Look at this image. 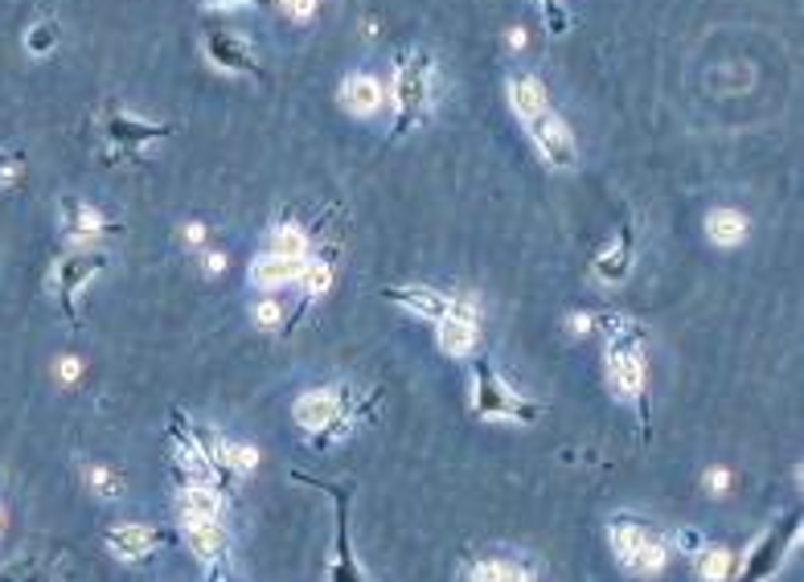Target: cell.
Segmentation results:
<instances>
[{
  "instance_id": "18",
  "label": "cell",
  "mask_w": 804,
  "mask_h": 582,
  "mask_svg": "<svg viewBox=\"0 0 804 582\" xmlns=\"http://www.w3.org/2000/svg\"><path fill=\"white\" fill-rule=\"evenodd\" d=\"M161 545V533L149 526H115L107 529V549H112L119 562H140L149 558L152 549Z\"/></svg>"
},
{
  "instance_id": "25",
  "label": "cell",
  "mask_w": 804,
  "mask_h": 582,
  "mask_svg": "<svg viewBox=\"0 0 804 582\" xmlns=\"http://www.w3.org/2000/svg\"><path fill=\"white\" fill-rule=\"evenodd\" d=\"M468 582H529V570L518 562H476L472 566V574H468Z\"/></svg>"
},
{
  "instance_id": "4",
  "label": "cell",
  "mask_w": 804,
  "mask_h": 582,
  "mask_svg": "<svg viewBox=\"0 0 804 582\" xmlns=\"http://www.w3.org/2000/svg\"><path fill=\"white\" fill-rule=\"evenodd\" d=\"M612 549H616L620 566H628L633 574H656L665 566V545L649 526L640 521H616L612 526Z\"/></svg>"
},
{
  "instance_id": "2",
  "label": "cell",
  "mask_w": 804,
  "mask_h": 582,
  "mask_svg": "<svg viewBox=\"0 0 804 582\" xmlns=\"http://www.w3.org/2000/svg\"><path fill=\"white\" fill-rule=\"evenodd\" d=\"M431 103V54H407L394 66V132L391 140L407 135L423 119Z\"/></svg>"
},
{
  "instance_id": "29",
  "label": "cell",
  "mask_w": 804,
  "mask_h": 582,
  "mask_svg": "<svg viewBox=\"0 0 804 582\" xmlns=\"http://www.w3.org/2000/svg\"><path fill=\"white\" fill-rule=\"evenodd\" d=\"M299 283H304L308 300H317V296H324V292H329V283H333V267H329V263H304V271H299Z\"/></svg>"
},
{
  "instance_id": "12",
  "label": "cell",
  "mask_w": 804,
  "mask_h": 582,
  "mask_svg": "<svg viewBox=\"0 0 804 582\" xmlns=\"http://www.w3.org/2000/svg\"><path fill=\"white\" fill-rule=\"evenodd\" d=\"M292 418L299 423V431H329L333 423H341V395L337 390H308V395L296 398Z\"/></svg>"
},
{
  "instance_id": "28",
  "label": "cell",
  "mask_w": 804,
  "mask_h": 582,
  "mask_svg": "<svg viewBox=\"0 0 804 582\" xmlns=\"http://www.w3.org/2000/svg\"><path fill=\"white\" fill-rule=\"evenodd\" d=\"M58 38H62V29H58V21H38V25H34V29H29V34H25V50H29V54H50V50H54V46H58Z\"/></svg>"
},
{
  "instance_id": "36",
  "label": "cell",
  "mask_w": 804,
  "mask_h": 582,
  "mask_svg": "<svg viewBox=\"0 0 804 582\" xmlns=\"http://www.w3.org/2000/svg\"><path fill=\"white\" fill-rule=\"evenodd\" d=\"M202 238H206V225H202V222H189L186 225V243H202Z\"/></svg>"
},
{
  "instance_id": "38",
  "label": "cell",
  "mask_w": 804,
  "mask_h": 582,
  "mask_svg": "<svg viewBox=\"0 0 804 582\" xmlns=\"http://www.w3.org/2000/svg\"><path fill=\"white\" fill-rule=\"evenodd\" d=\"M0 533H4V513H0Z\"/></svg>"
},
{
  "instance_id": "8",
  "label": "cell",
  "mask_w": 804,
  "mask_h": 582,
  "mask_svg": "<svg viewBox=\"0 0 804 582\" xmlns=\"http://www.w3.org/2000/svg\"><path fill=\"white\" fill-rule=\"evenodd\" d=\"M439 324V349L448 358H468L481 340V324H476V303L472 300H451V312Z\"/></svg>"
},
{
  "instance_id": "23",
  "label": "cell",
  "mask_w": 804,
  "mask_h": 582,
  "mask_svg": "<svg viewBox=\"0 0 804 582\" xmlns=\"http://www.w3.org/2000/svg\"><path fill=\"white\" fill-rule=\"evenodd\" d=\"M267 250H271V255H283V259H308V234H304L296 222L271 225Z\"/></svg>"
},
{
  "instance_id": "15",
  "label": "cell",
  "mask_w": 804,
  "mask_h": 582,
  "mask_svg": "<svg viewBox=\"0 0 804 582\" xmlns=\"http://www.w3.org/2000/svg\"><path fill=\"white\" fill-rule=\"evenodd\" d=\"M304 263L308 259H283V255H259V259H251V267H246V280L255 283V287H263V292H276V287H288V283L299 280V271H304Z\"/></svg>"
},
{
  "instance_id": "3",
  "label": "cell",
  "mask_w": 804,
  "mask_h": 582,
  "mask_svg": "<svg viewBox=\"0 0 804 582\" xmlns=\"http://www.w3.org/2000/svg\"><path fill=\"white\" fill-rule=\"evenodd\" d=\"M796 542H801V513H788L748 549L739 566V582H767L788 562V549H796Z\"/></svg>"
},
{
  "instance_id": "37",
  "label": "cell",
  "mask_w": 804,
  "mask_h": 582,
  "mask_svg": "<svg viewBox=\"0 0 804 582\" xmlns=\"http://www.w3.org/2000/svg\"><path fill=\"white\" fill-rule=\"evenodd\" d=\"M58 374H62V381H75V377H78V361H75V358H66V361H62V370H58Z\"/></svg>"
},
{
  "instance_id": "19",
  "label": "cell",
  "mask_w": 804,
  "mask_h": 582,
  "mask_svg": "<svg viewBox=\"0 0 804 582\" xmlns=\"http://www.w3.org/2000/svg\"><path fill=\"white\" fill-rule=\"evenodd\" d=\"M506 91H509V107H513V115H518L522 124H529L534 115H543L546 107H550L546 82L538 75H513Z\"/></svg>"
},
{
  "instance_id": "35",
  "label": "cell",
  "mask_w": 804,
  "mask_h": 582,
  "mask_svg": "<svg viewBox=\"0 0 804 582\" xmlns=\"http://www.w3.org/2000/svg\"><path fill=\"white\" fill-rule=\"evenodd\" d=\"M571 333H575V337H587V333H591V316H571Z\"/></svg>"
},
{
  "instance_id": "7",
  "label": "cell",
  "mask_w": 804,
  "mask_h": 582,
  "mask_svg": "<svg viewBox=\"0 0 804 582\" xmlns=\"http://www.w3.org/2000/svg\"><path fill=\"white\" fill-rule=\"evenodd\" d=\"M107 267V259L103 255H91V250H78V255H66V259H58L54 267V296L58 303H62V312L75 320V300L91 287V280Z\"/></svg>"
},
{
  "instance_id": "5",
  "label": "cell",
  "mask_w": 804,
  "mask_h": 582,
  "mask_svg": "<svg viewBox=\"0 0 804 582\" xmlns=\"http://www.w3.org/2000/svg\"><path fill=\"white\" fill-rule=\"evenodd\" d=\"M608 381L620 402H636L640 418L649 423V381H645V358L636 345H608Z\"/></svg>"
},
{
  "instance_id": "32",
  "label": "cell",
  "mask_w": 804,
  "mask_h": 582,
  "mask_svg": "<svg viewBox=\"0 0 804 582\" xmlns=\"http://www.w3.org/2000/svg\"><path fill=\"white\" fill-rule=\"evenodd\" d=\"M706 489H711V492H727V468H711V471H706Z\"/></svg>"
},
{
  "instance_id": "27",
  "label": "cell",
  "mask_w": 804,
  "mask_h": 582,
  "mask_svg": "<svg viewBox=\"0 0 804 582\" xmlns=\"http://www.w3.org/2000/svg\"><path fill=\"white\" fill-rule=\"evenodd\" d=\"M87 484H91V492L94 496H103V501L124 496V476L115 468H107V464H91V468H87Z\"/></svg>"
},
{
  "instance_id": "1",
  "label": "cell",
  "mask_w": 804,
  "mask_h": 582,
  "mask_svg": "<svg viewBox=\"0 0 804 582\" xmlns=\"http://www.w3.org/2000/svg\"><path fill=\"white\" fill-rule=\"evenodd\" d=\"M472 411L481 418H501V423H534L543 414V406L518 395L488 361H481L476 374H472Z\"/></svg>"
},
{
  "instance_id": "30",
  "label": "cell",
  "mask_w": 804,
  "mask_h": 582,
  "mask_svg": "<svg viewBox=\"0 0 804 582\" xmlns=\"http://www.w3.org/2000/svg\"><path fill=\"white\" fill-rule=\"evenodd\" d=\"M251 316H255V324H259V328L276 333V328L283 324V308L276 300H259L255 308H251Z\"/></svg>"
},
{
  "instance_id": "24",
  "label": "cell",
  "mask_w": 804,
  "mask_h": 582,
  "mask_svg": "<svg viewBox=\"0 0 804 582\" xmlns=\"http://www.w3.org/2000/svg\"><path fill=\"white\" fill-rule=\"evenodd\" d=\"M66 222H71V234H75V238H87V243L107 230V222L99 218V209L82 206V202H66Z\"/></svg>"
},
{
  "instance_id": "14",
  "label": "cell",
  "mask_w": 804,
  "mask_h": 582,
  "mask_svg": "<svg viewBox=\"0 0 804 582\" xmlns=\"http://www.w3.org/2000/svg\"><path fill=\"white\" fill-rule=\"evenodd\" d=\"M103 128H107V135H112L115 144H124V148H140V144H149V140H169L173 135L169 124H149V119H136V115H128V112H112L103 119Z\"/></svg>"
},
{
  "instance_id": "21",
  "label": "cell",
  "mask_w": 804,
  "mask_h": 582,
  "mask_svg": "<svg viewBox=\"0 0 804 582\" xmlns=\"http://www.w3.org/2000/svg\"><path fill=\"white\" fill-rule=\"evenodd\" d=\"M181 517H206V521H218V517H222V492H214V484L186 480V489H181Z\"/></svg>"
},
{
  "instance_id": "26",
  "label": "cell",
  "mask_w": 804,
  "mask_h": 582,
  "mask_svg": "<svg viewBox=\"0 0 804 582\" xmlns=\"http://www.w3.org/2000/svg\"><path fill=\"white\" fill-rule=\"evenodd\" d=\"M730 562H735V554H730V549H723V545L698 549V574H702L706 582L730 579Z\"/></svg>"
},
{
  "instance_id": "13",
  "label": "cell",
  "mask_w": 804,
  "mask_h": 582,
  "mask_svg": "<svg viewBox=\"0 0 804 582\" xmlns=\"http://www.w3.org/2000/svg\"><path fill=\"white\" fill-rule=\"evenodd\" d=\"M382 296L391 303H398V308H407L411 316H423V320H444L451 312L448 296L435 292V287H427V283H419V287H386Z\"/></svg>"
},
{
  "instance_id": "20",
  "label": "cell",
  "mask_w": 804,
  "mask_h": 582,
  "mask_svg": "<svg viewBox=\"0 0 804 582\" xmlns=\"http://www.w3.org/2000/svg\"><path fill=\"white\" fill-rule=\"evenodd\" d=\"M633 271V230H620V238L612 246H603V255L596 259V280L599 283H620Z\"/></svg>"
},
{
  "instance_id": "9",
  "label": "cell",
  "mask_w": 804,
  "mask_h": 582,
  "mask_svg": "<svg viewBox=\"0 0 804 582\" xmlns=\"http://www.w3.org/2000/svg\"><path fill=\"white\" fill-rule=\"evenodd\" d=\"M206 57L218 66V70H226V75H251V78H263V66L259 57L251 54V46L246 41H239L234 34H222V29H214V34H206Z\"/></svg>"
},
{
  "instance_id": "17",
  "label": "cell",
  "mask_w": 804,
  "mask_h": 582,
  "mask_svg": "<svg viewBox=\"0 0 804 582\" xmlns=\"http://www.w3.org/2000/svg\"><path fill=\"white\" fill-rule=\"evenodd\" d=\"M181 529H186L189 549H193L202 562H218L226 549H230V538H226L222 521H206V517H181Z\"/></svg>"
},
{
  "instance_id": "22",
  "label": "cell",
  "mask_w": 804,
  "mask_h": 582,
  "mask_svg": "<svg viewBox=\"0 0 804 582\" xmlns=\"http://www.w3.org/2000/svg\"><path fill=\"white\" fill-rule=\"evenodd\" d=\"M706 234L714 246H739L748 238V218L739 209H714L706 218Z\"/></svg>"
},
{
  "instance_id": "11",
  "label": "cell",
  "mask_w": 804,
  "mask_h": 582,
  "mask_svg": "<svg viewBox=\"0 0 804 582\" xmlns=\"http://www.w3.org/2000/svg\"><path fill=\"white\" fill-rule=\"evenodd\" d=\"M324 492L337 501V558L329 566V582H366L357 570V558L349 549V489L345 484H324Z\"/></svg>"
},
{
  "instance_id": "16",
  "label": "cell",
  "mask_w": 804,
  "mask_h": 582,
  "mask_svg": "<svg viewBox=\"0 0 804 582\" xmlns=\"http://www.w3.org/2000/svg\"><path fill=\"white\" fill-rule=\"evenodd\" d=\"M386 94H382V82L374 75H349L341 82V107L357 119H370V115L382 112Z\"/></svg>"
},
{
  "instance_id": "31",
  "label": "cell",
  "mask_w": 804,
  "mask_h": 582,
  "mask_svg": "<svg viewBox=\"0 0 804 582\" xmlns=\"http://www.w3.org/2000/svg\"><path fill=\"white\" fill-rule=\"evenodd\" d=\"M292 21H308L320 9V0H276Z\"/></svg>"
},
{
  "instance_id": "10",
  "label": "cell",
  "mask_w": 804,
  "mask_h": 582,
  "mask_svg": "<svg viewBox=\"0 0 804 582\" xmlns=\"http://www.w3.org/2000/svg\"><path fill=\"white\" fill-rule=\"evenodd\" d=\"M173 451H177V464L186 468L189 480H197V484H214V480H218V468H214V460H209L206 439L189 431L186 423H181V414H177V423H173Z\"/></svg>"
},
{
  "instance_id": "6",
  "label": "cell",
  "mask_w": 804,
  "mask_h": 582,
  "mask_svg": "<svg viewBox=\"0 0 804 582\" xmlns=\"http://www.w3.org/2000/svg\"><path fill=\"white\" fill-rule=\"evenodd\" d=\"M525 132H529L534 148H538V156H543L550 169H575V165H579V144H575L566 119H562L554 107H546L543 115H534V119L525 124Z\"/></svg>"
},
{
  "instance_id": "34",
  "label": "cell",
  "mask_w": 804,
  "mask_h": 582,
  "mask_svg": "<svg viewBox=\"0 0 804 582\" xmlns=\"http://www.w3.org/2000/svg\"><path fill=\"white\" fill-rule=\"evenodd\" d=\"M206 271H209V275L226 271V255H222V250H209V255H206Z\"/></svg>"
},
{
  "instance_id": "33",
  "label": "cell",
  "mask_w": 804,
  "mask_h": 582,
  "mask_svg": "<svg viewBox=\"0 0 804 582\" xmlns=\"http://www.w3.org/2000/svg\"><path fill=\"white\" fill-rule=\"evenodd\" d=\"M202 9H239V4H263V0H197Z\"/></svg>"
}]
</instances>
